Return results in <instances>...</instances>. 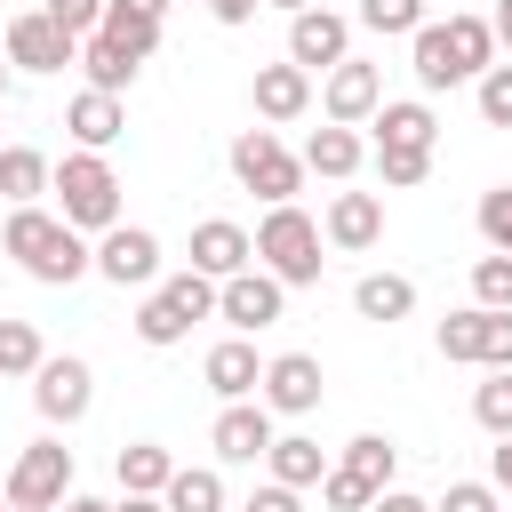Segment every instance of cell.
Wrapping results in <instances>:
<instances>
[{
  "label": "cell",
  "instance_id": "17",
  "mask_svg": "<svg viewBox=\"0 0 512 512\" xmlns=\"http://www.w3.org/2000/svg\"><path fill=\"white\" fill-rule=\"evenodd\" d=\"M200 376H208V392H216V400H256V392H264V360H256V344H248V336L208 344Z\"/></svg>",
  "mask_w": 512,
  "mask_h": 512
},
{
  "label": "cell",
  "instance_id": "27",
  "mask_svg": "<svg viewBox=\"0 0 512 512\" xmlns=\"http://www.w3.org/2000/svg\"><path fill=\"white\" fill-rule=\"evenodd\" d=\"M488 320H496V312H480V304H464V312H448V320H440V360H464V368H488Z\"/></svg>",
  "mask_w": 512,
  "mask_h": 512
},
{
  "label": "cell",
  "instance_id": "13",
  "mask_svg": "<svg viewBox=\"0 0 512 512\" xmlns=\"http://www.w3.org/2000/svg\"><path fill=\"white\" fill-rule=\"evenodd\" d=\"M208 440H216V464H256V456H272V408L264 400H224L216 408V424H208Z\"/></svg>",
  "mask_w": 512,
  "mask_h": 512
},
{
  "label": "cell",
  "instance_id": "18",
  "mask_svg": "<svg viewBox=\"0 0 512 512\" xmlns=\"http://www.w3.org/2000/svg\"><path fill=\"white\" fill-rule=\"evenodd\" d=\"M248 96H256V112H264L272 128H280V120H304V112H312V72H304V64H256V88H248Z\"/></svg>",
  "mask_w": 512,
  "mask_h": 512
},
{
  "label": "cell",
  "instance_id": "51",
  "mask_svg": "<svg viewBox=\"0 0 512 512\" xmlns=\"http://www.w3.org/2000/svg\"><path fill=\"white\" fill-rule=\"evenodd\" d=\"M272 8H288V16H304V8H312V0H272Z\"/></svg>",
  "mask_w": 512,
  "mask_h": 512
},
{
  "label": "cell",
  "instance_id": "10",
  "mask_svg": "<svg viewBox=\"0 0 512 512\" xmlns=\"http://www.w3.org/2000/svg\"><path fill=\"white\" fill-rule=\"evenodd\" d=\"M352 56V16H336V8H304V16H288V64H304V72H336Z\"/></svg>",
  "mask_w": 512,
  "mask_h": 512
},
{
  "label": "cell",
  "instance_id": "44",
  "mask_svg": "<svg viewBox=\"0 0 512 512\" xmlns=\"http://www.w3.org/2000/svg\"><path fill=\"white\" fill-rule=\"evenodd\" d=\"M488 488L512 496V440H496V456H488Z\"/></svg>",
  "mask_w": 512,
  "mask_h": 512
},
{
  "label": "cell",
  "instance_id": "53",
  "mask_svg": "<svg viewBox=\"0 0 512 512\" xmlns=\"http://www.w3.org/2000/svg\"><path fill=\"white\" fill-rule=\"evenodd\" d=\"M0 512H16V504H0Z\"/></svg>",
  "mask_w": 512,
  "mask_h": 512
},
{
  "label": "cell",
  "instance_id": "34",
  "mask_svg": "<svg viewBox=\"0 0 512 512\" xmlns=\"http://www.w3.org/2000/svg\"><path fill=\"white\" fill-rule=\"evenodd\" d=\"M360 24H368V32H384V40H392V32H408V40H416L432 16H424V0H360Z\"/></svg>",
  "mask_w": 512,
  "mask_h": 512
},
{
  "label": "cell",
  "instance_id": "3",
  "mask_svg": "<svg viewBox=\"0 0 512 512\" xmlns=\"http://www.w3.org/2000/svg\"><path fill=\"white\" fill-rule=\"evenodd\" d=\"M48 192H56V216H64L72 232H96V240H104V232L120 224V176H112L104 152H64Z\"/></svg>",
  "mask_w": 512,
  "mask_h": 512
},
{
  "label": "cell",
  "instance_id": "7",
  "mask_svg": "<svg viewBox=\"0 0 512 512\" xmlns=\"http://www.w3.org/2000/svg\"><path fill=\"white\" fill-rule=\"evenodd\" d=\"M8 64L16 72H64V64H80V40L48 8H24V16H8Z\"/></svg>",
  "mask_w": 512,
  "mask_h": 512
},
{
  "label": "cell",
  "instance_id": "49",
  "mask_svg": "<svg viewBox=\"0 0 512 512\" xmlns=\"http://www.w3.org/2000/svg\"><path fill=\"white\" fill-rule=\"evenodd\" d=\"M56 512H112V504H104V496H80V488H72V496H64Z\"/></svg>",
  "mask_w": 512,
  "mask_h": 512
},
{
  "label": "cell",
  "instance_id": "32",
  "mask_svg": "<svg viewBox=\"0 0 512 512\" xmlns=\"http://www.w3.org/2000/svg\"><path fill=\"white\" fill-rule=\"evenodd\" d=\"M472 416H480V432L512 440V368H488V384L472 392Z\"/></svg>",
  "mask_w": 512,
  "mask_h": 512
},
{
  "label": "cell",
  "instance_id": "11",
  "mask_svg": "<svg viewBox=\"0 0 512 512\" xmlns=\"http://www.w3.org/2000/svg\"><path fill=\"white\" fill-rule=\"evenodd\" d=\"M320 112H328L336 128H368V120L384 112V72L360 64V56H344V64L328 72V88H320Z\"/></svg>",
  "mask_w": 512,
  "mask_h": 512
},
{
  "label": "cell",
  "instance_id": "19",
  "mask_svg": "<svg viewBox=\"0 0 512 512\" xmlns=\"http://www.w3.org/2000/svg\"><path fill=\"white\" fill-rule=\"evenodd\" d=\"M64 128H72V144H80V152H104V144H120L128 112H120V96H104V88H80V96L64 104Z\"/></svg>",
  "mask_w": 512,
  "mask_h": 512
},
{
  "label": "cell",
  "instance_id": "43",
  "mask_svg": "<svg viewBox=\"0 0 512 512\" xmlns=\"http://www.w3.org/2000/svg\"><path fill=\"white\" fill-rule=\"evenodd\" d=\"M488 368H512V312L488 320Z\"/></svg>",
  "mask_w": 512,
  "mask_h": 512
},
{
  "label": "cell",
  "instance_id": "29",
  "mask_svg": "<svg viewBox=\"0 0 512 512\" xmlns=\"http://www.w3.org/2000/svg\"><path fill=\"white\" fill-rule=\"evenodd\" d=\"M344 472H352V480H368V488L384 496V488H392V472H400V448H392L384 432H360V440H344Z\"/></svg>",
  "mask_w": 512,
  "mask_h": 512
},
{
  "label": "cell",
  "instance_id": "35",
  "mask_svg": "<svg viewBox=\"0 0 512 512\" xmlns=\"http://www.w3.org/2000/svg\"><path fill=\"white\" fill-rule=\"evenodd\" d=\"M472 304L480 312H512V256H480L472 264Z\"/></svg>",
  "mask_w": 512,
  "mask_h": 512
},
{
  "label": "cell",
  "instance_id": "42",
  "mask_svg": "<svg viewBox=\"0 0 512 512\" xmlns=\"http://www.w3.org/2000/svg\"><path fill=\"white\" fill-rule=\"evenodd\" d=\"M240 512H304V496L296 488H280V480H264V488H248V504Z\"/></svg>",
  "mask_w": 512,
  "mask_h": 512
},
{
  "label": "cell",
  "instance_id": "14",
  "mask_svg": "<svg viewBox=\"0 0 512 512\" xmlns=\"http://www.w3.org/2000/svg\"><path fill=\"white\" fill-rule=\"evenodd\" d=\"M96 272H104L112 288H152V280H160V240H152L144 224H112V232L96 240Z\"/></svg>",
  "mask_w": 512,
  "mask_h": 512
},
{
  "label": "cell",
  "instance_id": "28",
  "mask_svg": "<svg viewBox=\"0 0 512 512\" xmlns=\"http://www.w3.org/2000/svg\"><path fill=\"white\" fill-rule=\"evenodd\" d=\"M160 504L168 512H224V472L216 464H176V480H168Z\"/></svg>",
  "mask_w": 512,
  "mask_h": 512
},
{
  "label": "cell",
  "instance_id": "46",
  "mask_svg": "<svg viewBox=\"0 0 512 512\" xmlns=\"http://www.w3.org/2000/svg\"><path fill=\"white\" fill-rule=\"evenodd\" d=\"M368 512H432V504H424V496H408V488H384Z\"/></svg>",
  "mask_w": 512,
  "mask_h": 512
},
{
  "label": "cell",
  "instance_id": "4",
  "mask_svg": "<svg viewBox=\"0 0 512 512\" xmlns=\"http://www.w3.org/2000/svg\"><path fill=\"white\" fill-rule=\"evenodd\" d=\"M256 264L280 280V288H312L320 280V224L288 200V208H264L256 224Z\"/></svg>",
  "mask_w": 512,
  "mask_h": 512
},
{
  "label": "cell",
  "instance_id": "36",
  "mask_svg": "<svg viewBox=\"0 0 512 512\" xmlns=\"http://www.w3.org/2000/svg\"><path fill=\"white\" fill-rule=\"evenodd\" d=\"M472 96H480V120H488V128H512V64H488V72L472 80Z\"/></svg>",
  "mask_w": 512,
  "mask_h": 512
},
{
  "label": "cell",
  "instance_id": "40",
  "mask_svg": "<svg viewBox=\"0 0 512 512\" xmlns=\"http://www.w3.org/2000/svg\"><path fill=\"white\" fill-rule=\"evenodd\" d=\"M432 512H504V496H496L488 480H448V496H440Z\"/></svg>",
  "mask_w": 512,
  "mask_h": 512
},
{
  "label": "cell",
  "instance_id": "30",
  "mask_svg": "<svg viewBox=\"0 0 512 512\" xmlns=\"http://www.w3.org/2000/svg\"><path fill=\"white\" fill-rule=\"evenodd\" d=\"M136 336H144L152 352H168V344H184V336H192V320H184V312H176V304L152 288V296L136 304Z\"/></svg>",
  "mask_w": 512,
  "mask_h": 512
},
{
  "label": "cell",
  "instance_id": "26",
  "mask_svg": "<svg viewBox=\"0 0 512 512\" xmlns=\"http://www.w3.org/2000/svg\"><path fill=\"white\" fill-rule=\"evenodd\" d=\"M368 128H376V144H424V152H432V136H440V120H432L424 96H400V104L384 96V112H376Z\"/></svg>",
  "mask_w": 512,
  "mask_h": 512
},
{
  "label": "cell",
  "instance_id": "41",
  "mask_svg": "<svg viewBox=\"0 0 512 512\" xmlns=\"http://www.w3.org/2000/svg\"><path fill=\"white\" fill-rule=\"evenodd\" d=\"M48 16L72 32V40H88V32H104V0H48Z\"/></svg>",
  "mask_w": 512,
  "mask_h": 512
},
{
  "label": "cell",
  "instance_id": "20",
  "mask_svg": "<svg viewBox=\"0 0 512 512\" xmlns=\"http://www.w3.org/2000/svg\"><path fill=\"white\" fill-rule=\"evenodd\" d=\"M360 160H368L360 128H336V120H328V128H312V136H304V168H312V176H328V184H352V176H360Z\"/></svg>",
  "mask_w": 512,
  "mask_h": 512
},
{
  "label": "cell",
  "instance_id": "33",
  "mask_svg": "<svg viewBox=\"0 0 512 512\" xmlns=\"http://www.w3.org/2000/svg\"><path fill=\"white\" fill-rule=\"evenodd\" d=\"M376 176H384L392 192H408V184L432 176V152H424V144H376Z\"/></svg>",
  "mask_w": 512,
  "mask_h": 512
},
{
  "label": "cell",
  "instance_id": "22",
  "mask_svg": "<svg viewBox=\"0 0 512 512\" xmlns=\"http://www.w3.org/2000/svg\"><path fill=\"white\" fill-rule=\"evenodd\" d=\"M80 72H88V88L120 96V88H128V80L144 72V56H136V48H120L112 32H88V40H80Z\"/></svg>",
  "mask_w": 512,
  "mask_h": 512
},
{
  "label": "cell",
  "instance_id": "31",
  "mask_svg": "<svg viewBox=\"0 0 512 512\" xmlns=\"http://www.w3.org/2000/svg\"><path fill=\"white\" fill-rule=\"evenodd\" d=\"M40 360H48L40 328L32 320H0V376H40Z\"/></svg>",
  "mask_w": 512,
  "mask_h": 512
},
{
  "label": "cell",
  "instance_id": "52",
  "mask_svg": "<svg viewBox=\"0 0 512 512\" xmlns=\"http://www.w3.org/2000/svg\"><path fill=\"white\" fill-rule=\"evenodd\" d=\"M0 96H8V64H0Z\"/></svg>",
  "mask_w": 512,
  "mask_h": 512
},
{
  "label": "cell",
  "instance_id": "24",
  "mask_svg": "<svg viewBox=\"0 0 512 512\" xmlns=\"http://www.w3.org/2000/svg\"><path fill=\"white\" fill-rule=\"evenodd\" d=\"M168 480H176V456L160 440H128L120 448V496H168Z\"/></svg>",
  "mask_w": 512,
  "mask_h": 512
},
{
  "label": "cell",
  "instance_id": "54",
  "mask_svg": "<svg viewBox=\"0 0 512 512\" xmlns=\"http://www.w3.org/2000/svg\"><path fill=\"white\" fill-rule=\"evenodd\" d=\"M200 8H208V0H200Z\"/></svg>",
  "mask_w": 512,
  "mask_h": 512
},
{
  "label": "cell",
  "instance_id": "2",
  "mask_svg": "<svg viewBox=\"0 0 512 512\" xmlns=\"http://www.w3.org/2000/svg\"><path fill=\"white\" fill-rule=\"evenodd\" d=\"M408 64H416V80H424V88L480 80V72L496 64V32H488V16H448V24H424V32L408 40Z\"/></svg>",
  "mask_w": 512,
  "mask_h": 512
},
{
  "label": "cell",
  "instance_id": "5",
  "mask_svg": "<svg viewBox=\"0 0 512 512\" xmlns=\"http://www.w3.org/2000/svg\"><path fill=\"white\" fill-rule=\"evenodd\" d=\"M232 184L256 192L264 208H288L296 184H304V152H288L272 128H240V136H232Z\"/></svg>",
  "mask_w": 512,
  "mask_h": 512
},
{
  "label": "cell",
  "instance_id": "21",
  "mask_svg": "<svg viewBox=\"0 0 512 512\" xmlns=\"http://www.w3.org/2000/svg\"><path fill=\"white\" fill-rule=\"evenodd\" d=\"M48 184H56V160H48V152H32V144H8V152H0V200H8V208H40Z\"/></svg>",
  "mask_w": 512,
  "mask_h": 512
},
{
  "label": "cell",
  "instance_id": "47",
  "mask_svg": "<svg viewBox=\"0 0 512 512\" xmlns=\"http://www.w3.org/2000/svg\"><path fill=\"white\" fill-rule=\"evenodd\" d=\"M488 32H496V48L512 56V0H496V16H488Z\"/></svg>",
  "mask_w": 512,
  "mask_h": 512
},
{
  "label": "cell",
  "instance_id": "15",
  "mask_svg": "<svg viewBox=\"0 0 512 512\" xmlns=\"http://www.w3.org/2000/svg\"><path fill=\"white\" fill-rule=\"evenodd\" d=\"M248 264H256V232H248V224H232V216L192 224V272H208V280L224 288V280L248 272Z\"/></svg>",
  "mask_w": 512,
  "mask_h": 512
},
{
  "label": "cell",
  "instance_id": "25",
  "mask_svg": "<svg viewBox=\"0 0 512 512\" xmlns=\"http://www.w3.org/2000/svg\"><path fill=\"white\" fill-rule=\"evenodd\" d=\"M264 464H272V480H280V488H296V496L328 480V456H320V440H304V432H280Z\"/></svg>",
  "mask_w": 512,
  "mask_h": 512
},
{
  "label": "cell",
  "instance_id": "1",
  "mask_svg": "<svg viewBox=\"0 0 512 512\" xmlns=\"http://www.w3.org/2000/svg\"><path fill=\"white\" fill-rule=\"evenodd\" d=\"M0 248H8V256H16L32 280H48V288H72L80 272H96L88 232H72V224H64V216H48V208H8Z\"/></svg>",
  "mask_w": 512,
  "mask_h": 512
},
{
  "label": "cell",
  "instance_id": "6",
  "mask_svg": "<svg viewBox=\"0 0 512 512\" xmlns=\"http://www.w3.org/2000/svg\"><path fill=\"white\" fill-rule=\"evenodd\" d=\"M64 496H72V448L64 440H32L8 464V504L16 512H56Z\"/></svg>",
  "mask_w": 512,
  "mask_h": 512
},
{
  "label": "cell",
  "instance_id": "8",
  "mask_svg": "<svg viewBox=\"0 0 512 512\" xmlns=\"http://www.w3.org/2000/svg\"><path fill=\"white\" fill-rule=\"evenodd\" d=\"M288 312V288L264 272V264H248V272H232L224 288H216V320H232V336H256V328H272Z\"/></svg>",
  "mask_w": 512,
  "mask_h": 512
},
{
  "label": "cell",
  "instance_id": "12",
  "mask_svg": "<svg viewBox=\"0 0 512 512\" xmlns=\"http://www.w3.org/2000/svg\"><path fill=\"white\" fill-rule=\"evenodd\" d=\"M320 392H328V376H320L312 352H272V360H264V392H256V400H264L272 416H312Z\"/></svg>",
  "mask_w": 512,
  "mask_h": 512
},
{
  "label": "cell",
  "instance_id": "50",
  "mask_svg": "<svg viewBox=\"0 0 512 512\" xmlns=\"http://www.w3.org/2000/svg\"><path fill=\"white\" fill-rule=\"evenodd\" d=\"M112 512H168V504H160V496H120Z\"/></svg>",
  "mask_w": 512,
  "mask_h": 512
},
{
  "label": "cell",
  "instance_id": "38",
  "mask_svg": "<svg viewBox=\"0 0 512 512\" xmlns=\"http://www.w3.org/2000/svg\"><path fill=\"white\" fill-rule=\"evenodd\" d=\"M320 504H328V512H368V504H376V488H368V480H352L344 464H328V480H320Z\"/></svg>",
  "mask_w": 512,
  "mask_h": 512
},
{
  "label": "cell",
  "instance_id": "37",
  "mask_svg": "<svg viewBox=\"0 0 512 512\" xmlns=\"http://www.w3.org/2000/svg\"><path fill=\"white\" fill-rule=\"evenodd\" d=\"M480 240H488V256H512V184L480 192Z\"/></svg>",
  "mask_w": 512,
  "mask_h": 512
},
{
  "label": "cell",
  "instance_id": "39",
  "mask_svg": "<svg viewBox=\"0 0 512 512\" xmlns=\"http://www.w3.org/2000/svg\"><path fill=\"white\" fill-rule=\"evenodd\" d=\"M104 32H112L120 48H136V56L160 48V24H152V16H128V8H104Z\"/></svg>",
  "mask_w": 512,
  "mask_h": 512
},
{
  "label": "cell",
  "instance_id": "45",
  "mask_svg": "<svg viewBox=\"0 0 512 512\" xmlns=\"http://www.w3.org/2000/svg\"><path fill=\"white\" fill-rule=\"evenodd\" d=\"M256 8H264V0H208V16H216V24H248Z\"/></svg>",
  "mask_w": 512,
  "mask_h": 512
},
{
  "label": "cell",
  "instance_id": "48",
  "mask_svg": "<svg viewBox=\"0 0 512 512\" xmlns=\"http://www.w3.org/2000/svg\"><path fill=\"white\" fill-rule=\"evenodd\" d=\"M104 8H128V16H152V24L168 16V0H104Z\"/></svg>",
  "mask_w": 512,
  "mask_h": 512
},
{
  "label": "cell",
  "instance_id": "23",
  "mask_svg": "<svg viewBox=\"0 0 512 512\" xmlns=\"http://www.w3.org/2000/svg\"><path fill=\"white\" fill-rule=\"evenodd\" d=\"M352 312L392 328V320H408V312H416V280H408V272H368V280L352 288Z\"/></svg>",
  "mask_w": 512,
  "mask_h": 512
},
{
  "label": "cell",
  "instance_id": "16",
  "mask_svg": "<svg viewBox=\"0 0 512 512\" xmlns=\"http://www.w3.org/2000/svg\"><path fill=\"white\" fill-rule=\"evenodd\" d=\"M320 232H328V248H344V256H368V248L384 240V200H376V192H336Z\"/></svg>",
  "mask_w": 512,
  "mask_h": 512
},
{
  "label": "cell",
  "instance_id": "9",
  "mask_svg": "<svg viewBox=\"0 0 512 512\" xmlns=\"http://www.w3.org/2000/svg\"><path fill=\"white\" fill-rule=\"evenodd\" d=\"M88 400H96V368H88V360H72V352H48V360H40V376H32V408H40L48 424H80V416H88Z\"/></svg>",
  "mask_w": 512,
  "mask_h": 512
}]
</instances>
